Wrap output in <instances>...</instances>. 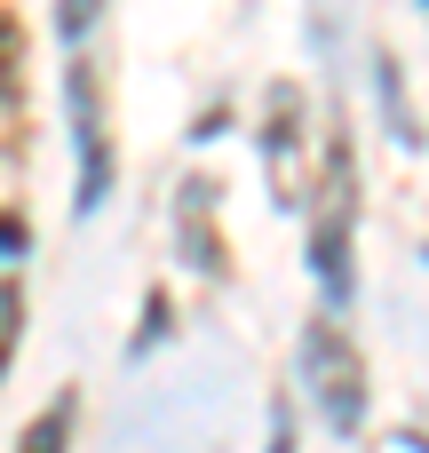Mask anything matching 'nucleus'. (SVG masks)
<instances>
[{
    "label": "nucleus",
    "instance_id": "obj_1",
    "mask_svg": "<svg viewBox=\"0 0 429 453\" xmlns=\"http://www.w3.org/2000/svg\"><path fill=\"white\" fill-rule=\"evenodd\" d=\"M303 374H310L326 422H334V430H358V414H366V374H358V350L342 342V326H310V342H303Z\"/></svg>",
    "mask_w": 429,
    "mask_h": 453
},
{
    "label": "nucleus",
    "instance_id": "obj_2",
    "mask_svg": "<svg viewBox=\"0 0 429 453\" xmlns=\"http://www.w3.org/2000/svg\"><path fill=\"white\" fill-rule=\"evenodd\" d=\"M318 279L342 303L350 295V143L326 151V223H318Z\"/></svg>",
    "mask_w": 429,
    "mask_h": 453
},
{
    "label": "nucleus",
    "instance_id": "obj_3",
    "mask_svg": "<svg viewBox=\"0 0 429 453\" xmlns=\"http://www.w3.org/2000/svg\"><path fill=\"white\" fill-rule=\"evenodd\" d=\"M64 104H72V135H80V159H88L80 207H103V191H111V151H103V104H96V72H88V64H72Z\"/></svg>",
    "mask_w": 429,
    "mask_h": 453
},
{
    "label": "nucleus",
    "instance_id": "obj_4",
    "mask_svg": "<svg viewBox=\"0 0 429 453\" xmlns=\"http://www.w3.org/2000/svg\"><path fill=\"white\" fill-rule=\"evenodd\" d=\"M295 119H303V96L279 88V96H271V175H279V199H287V207L303 199V127H295Z\"/></svg>",
    "mask_w": 429,
    "mask_h": 453
},
{
    "label": "nucleus",
    "instance_id": "obj_5",
    "mask_svg": "<svg viewBox=\"0 0 429 453\" xmlns=\"http://www.w3.org/2000/svg\"><path fill=\"white\" fill-rule=\"evenodd\" d=\"M64 430H72V398H56V406L24 430V453H64Z\"/></svg>",
    "mask_w": 429,
    "mask_h": 453
},
{
    "label": "nucleus",
    "instance_id": "obj_6",
    "mask_svg": "<svg viewBox=\"0 0 429 453\" xmlns=\"http://www.w3.org/2000/svg\"><path fill=\"white\" fill-rule=\"evenodd\" d=\"M16 319H24V303H16V287H0V358L16 350Z\"/></svg>",
    "mask_w": 429,
    "mask_h": 453
},
{
    "label": "nucleus",
    "instance_id": "obj_7",
    "mask_svg": "<svg viewBox=\"0 0 429 453\" xmlns=\"http://www.w3.org/2000/svg\"><path fill=\"white\" fill-rule=\"evenodd\" d=\"M16 88V16H0V96Z\"/></svg>",
    "mask_w": 429,
    "mask_h": 453
},
{
    "label": "nucleus",
    "instance_id": "obj_8",
    "mask_svg": "<svg viewBox=\"0 0 429 453\" xmlns=\"http://www.w3.org/2000/svg\"><path fill=\"white\" fill-rule=\"evenodd\" d=\"M56 24H64V40H72V32H88V24H96V0H64V8H56Z\"/></svg>",
    "mask_w": 429,
    "mask_h": 453
},
{
    "label": "nucleus",
    "instance_id": "obj_9",
    "mask_svg": "<svg viewBox=\"0 0 429 453\" xmlns=\"http://www.w3.org/2000/svg\"><path fill=\"white\" fill-rule=\"evenodd\" d=\"M406 453H429V446H422V438H406Z\"/></svg>",
    "mask_w": 429,
    "mask_h": 453
}]
</instances>
